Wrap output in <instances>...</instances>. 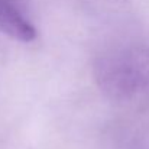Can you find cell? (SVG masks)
Segmentation results:
<instances>
[{
    "label": "cell",
    "mask_w": 149,
    "mask_h": 149,
    "mask_svg": "<svg viewBox=\"0 0 149 149\" xmlns=\"http://www.w3.org/2000/svg\"><path fill=\"white\" fill-rule=\"evenodd\" d=\"M100 88L120 101L139 99L149 93V45L117 47L103 54L96 62Z\"/></svg>",
    "instance_id": "obj_1"
},
{
    "label": "cell",
    "mask_w": 149,
    "mask_h": 149,
    "mask_svg": "<svg viewBox=\"0 0 149 149\" xmlns=\"http://www.w3.org/2000/svg\"><path fill=\"white\" fill-rule=\"evenodd\" d=\"M0 32L20 42H31L36 29L16 0H0Z\"/></svg>",
    "instance_id": "obj_2"
}]
</instances>
